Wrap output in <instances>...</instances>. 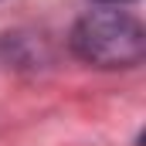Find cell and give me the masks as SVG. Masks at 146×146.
<instances>
[{
    "label": "cell",
    "instance_id": "1",
    "mask_svg": "<svg viewBox=\"0 0 146 146\" xmlns=\"http://www.w3.org/2000/svg\"><path fill=\"white\" fill-rule=\"evenodd\" d=\"M75 54L99 68H133L143 61L146 34L143 24L122 10H92L72 31Z\"/></svg>",
    "mask_w": 146,
    "mask_h": 146
}]
</instances>
